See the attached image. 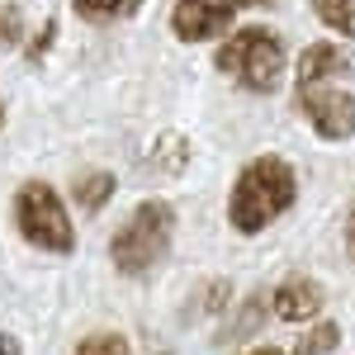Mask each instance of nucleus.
<instances>
[{
	"label": "nucleus",
	"instance_id": "23",
	"mask_svg": "<svg viewBox=\"0 0 355 355\" xmlns=\"http://www.w3.org/2000/svg\"><path fill=\"white\" fill-rule=\"evenodd\" d=\"M0 128H5V105H0Z\"/></svg>",
	"mask_w": 355,
	"mask_h": 355
},
{
	"label": "nucleus",
	"instance_id": "6",
	"mask_svg": "<svg viewBox=\"0 0 355 355\" xmlns=\"http://www.w3.org/2000/svg\"><path fill=\"white\" fill-rule=\"evenodd\" d=\"M322 308H327V289H322V279H313V275H284L270 289V313L279 322H289V327L318 322Z\"/></svg>",
	"mask_w": 355,
	"mask_h": 355
},
{
	"label": "nucleus",
	"instance_id": "24",
	"mask_svg": "<svg viewBox=\"0 0 355 355\" xmlns=\"http://www.w3.org/2000/svg\"><path fill=\"white\" fill-rule=\"evenodd\" d=\"M256 5H270V0H256Z\"/></svg>",
	"mask_w": 355,
	"mask_h": 355
},
{
	"label": "nucleus",
	"instance_id": "17",
	"mask_svg": "<svg viewBox=\"0 0 355 355\" xmlns=\"http://www.w3.org/2000/svg\"><path fill=\"white\" fill-rule=\"evenodd\" d=\"M19 43H24V10L0 5V48H19Z\"/></svg>",
	"mask_w": 355,
	"mask_h": 355
},
{
	"label": "nucleus",
	"instance_id": "19",
	"mask_svg": "<svg viewBox=\"0 0 355 355\" xmlns=\"http://www.w3.org/2000/svg\"><path fill=\"white\" fill-rule=\"evenodd\" d=\"M341 246H346V256L355 261V204L346 209V223H341Z\"/></svg>",
	"mask_w": 355,
	"mask_h": 355
},
{
	"label": "nucleus",
	"instance_id": "21",
	"mask_svg": "<svg viewBox=\"0 0 355 355\" xmlns=\"http://www.w3.org/2000/svg\"><path fill=\"white\" fill-rule=\"evenodd\" d=\"M242 355H289V351L275 346V341H261V346H251V351H242Z\"/></svg>",
	"mask_w": 355,
	"mask_h": 355
},
{
	"label": "nucleus",
	"instance_id": "4",
	"mask_svg": "<svg viewBox=\"0 0 355 355\" xmlns=\"http://www.w3.org/2000/svg\"><path fill=\"white\" fill-rule=\"evenodd\" d=\"M10 218H15V232L33 251H48V256H71L76 251L71 209L48 180H24L15 190V199H10Z\"/></svg>",
	"mask_w": 355,
	"mask_h": 355
},
{
	"label": "nucleus",
	"instance_id": "13",
	"mask_svg": "<svg viewBox=\"0 0 355 355\" xmlns=\"http://www.w3.org/2000/svg\"><path fill=\"white\" fill-rule=\"evenodd\" d=\"M227 308H232V279L214 275V279H204V284L194 289V299L185 303V318H218Z\"/></svg>",
	"mask_w": 355,
	"mask_h": 355
},
{
	"label": "nucleus",
	"instance_id": "16",
	"mask_svg": "<svg viewBox=\"0 0 355 355\" xmlns=\"http://www.w3.org/2000/svg\"><path fill=\"white\" fill-rule=\"evenodd\" d=\"M313 15H318L327 28L355 38V0H313Z\"/></svg>",
	"mask_w": 355,
	"mask_h": 355
},
{
	"label": "nucleus",
	"instance_id": "12",
	"mask_svg": "<svg viewBox=\"0 0 355 355\" xmlns=\"http://www.w3.org/2000/svg\"><path fill=\"white\" fill-rule=\"evenodd\" d=\"M341 341H346L341 322L318 318V322H308V327L299 331V341L289 346V355H336V351H341Z\"/></svg>",
	"mask_w": 355,
	"mask_h": 355
},
{
	"label": "nucleus",
	"instance_id": "11",
	"mask_svg": "<svg viewBox=\"0 0 355 355\" xmlns=\"http://www.w3.org/2000/svg\"><path fill=\"white\" fill-rule=\"evenodd\" d=\"M266 318H275L270 313V294H246L242 308L227 318V327L218 331V341H251L256 331L266 327Z\"/></svg>",
	"mask_w": 355,
	"mask_h": 355
},
{
	"label": "nucleus",
	"instance_id": "15",
	"mask_svg": "<svg viewBox=\"0 0 355 355\" xmlns=\"http://www.w3.org/2000/svg\"><path fill=\"white\" fill-rule=\"evenodd\" d=\"M71 355H137V351H133V341H128L123 331L100 327V331H85Z\"/></svg>",
	"mask_w": 355,
	"mask_h": 355
},
{
	"label": "nucleus",
	"instance_id": "22",
	"mask_svg": "<svg viewBox=\"0 0 355 355\" xmlns=\"http://www.w3.org/2000/svg\"><path fill=\"white\" fill-rule=\"evenodd\" d=\"M204 5H218V10H232V15H237L242 5H256V0H204Z\"/></svg>",
	"mask_w": 355,
	"mask_h": 355
},
{
	"label": "nucleus",
	"instance_id": "18",
	"mask_svg": "<svg viewBox=\"0 0 355 355\" xmlns=\"http://www.w3.org/2000/svg\"><path fill=\"white\" fill-rule=\"evenodd\" d=\"M53 38H57V24L48 19V24H43V33L28 43V53H24V57H28V62H43V53H48V43H53Z\"/></svg>",
	"mask_w": 355,
	"mask_h": 355
},
{
	"label": "nucleus",
	"instance_id": "3",
	"mask_svg": "<svg viewBox=\"0 0 355 355\" xmlns=\"http://www.w3.org/2000/svg\"><path fill=\"white\" fill-rule=\"evenodd\" d=\"M214 67H218L227 81H237L251 95H275L279 81H284V67H289V53H284V38L266 24H242L232 28L214 53Z\"/></svg>",
	"mask_w": 355,
	"mask_h": 355
},
{
	"label": "nucleus",
	"instance_id": "1",
	"mask_svg": "<svg viewBox=\"0 0 355 355\" xmlns=\"http://www.w3.org/2000/svg\"><path fill=\"white\" fill-rule=\"evenodd\" d=\"M299 204V171L279 152H261L232 175L227 190V227L237 237H261Z\"/></svg>",
	"mask_w": 355,
	"mask_h": 355
},
{
	"label": "nucleus",
	"instance_id": "8",
	"mask_svg": "<svg viewBox=\"0 0 355 355\" xmlns=\"http://www.w3.org/2000/svg\"><path fill=\"white\" fill-rule=\"evenodd\" d=\"M351 71V53L341 48V43H308L299 53V62H294V81H299V90H308V85H327L336 81V76H346Z\"/></svg>",
	"mask_w": 355,
	"mask_h": 355
},
{
	"label": "nucleus",
	"instance_id": "9",
	"mask_svg": "<svg viewBox=\"0 0 355 355\" xmlns=\"http://www.w3.org/2000/svg\"><path fill=\"white\" fill-rule=\"evenodd\" d=\"M114 194H119V175H114V171H105V166H90V171H81V175L71 180V204L81 209L85 218L105 214Z\"/></svg>",
	"mask_w": 355,
	"mask_h": 355
},
{
	"label": "nucleus",
	"instance_id": "5",
	"mask_svg": "<svg viewBox=\"0 0 355 355\" xmlns=\"http://www.w3.org/2000/svg\"><path fill=\"white\" fill-rule=\"evenodd\" d=\"M299 114L322 142H351L355 137V90L308 85V90H299Z\"/></svg>",
	"mask_w": 355,
	"mask_h": 355
},
{
	"label": "nucleus",
	"instance_id": "7",
	"mask_svg": "<svg viewBox=\"0 0 355 355\" xmlns=\"http://www.w3.org/2000/svg\"><path fill=\"white\" fill-rule=\"evenodd\" d=\"M232 10H218V5H204V0H175L171 10V33L180 43H209V38H227L232 33Z\"/></svg>",
	"mask_w": 355,
	"mask_h": 355
},
{
	"label": "nucleus",
	"instance_id": "10",
	"mask_svg": "<svg viewBox=\"0 0 355 355\" xmlns=\"http://www.w3.org/2000/svg\"><path fill=\"white\" fill-rule=\"evenodd\" d=\"M142 162H147L152 175H166V180L185 175V166H190V137L185 133H157Z\"/></svg>",
	"mask_w": 355,
	"mask_h": 355
},
{
	"label": "nucleus",
	"instance_id": "14",
	"mask_svg": "<svg viewBox=\"0 0 355 355\" xmlns=\"http://www.w3.org/2000/svg\"><path fill=\"white\" fill-rule=\"evenodd\" d=\"M71 10L85 24H119V19H133L142 0H71Z\"/></svg>",
	"mask_w": 355,
	"mask_h": 355
},
{
	"label": "nucleus",
	"instance_id": "20",
	"mask_svg": "<svg viewBox=\"0 0 355 355\" xmlns=\"http://www.w3.org/2000/svg\"><path fill=\"white\" fill-rule=\"evenodd\" d=\"M0 355H24V341L15 331H0Z\"/></svg>",
	"mask_w": 355,
	"mask_h": 355
},
{
	"label": "nucleus",
	"instance_id": "2",
	"mask_svg": "<svg viewBox=\"0 0 355 355\" xmlns=\"http://www.w3.org/2000/svg\"><path fill=\"white\" fill-rule=\"evenodd\" d=\"M175 246V204L171 199H142L110 237V266L123 279H147L166 266Z\"/></svg>",
	"mask_w": 355,
	"mask_h": 355
}]
</instances>
